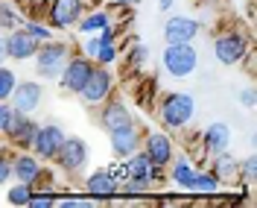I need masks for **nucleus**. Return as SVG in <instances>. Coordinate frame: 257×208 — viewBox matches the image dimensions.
Masks as SVG:
<instances>
[{
    "mask_svg": "<svg viewBox=\"0 0 257 208\" xmlns=\"http://www.w3.org/2000/svg\"><path fill=\"white\" fill-rule=\"evenodd\" d=\"M158 123L167 132H181L196 117V97L190 91H167L158 100Z\"/></svg>",
    "mask_w": 257,
    "mask_h": 208,
    "instance_id": "f257e3e1",
    "label": "nucleus"
},
{
    "mask_svg": "<svg viewBox=\"0 0 257 208\" xmlns=\"http://www.w3.org/2000/svg\"><path fill=\"white\" fill-rule=\"evenodd\" d=\"M248 50H251V35L242 27H225L213 35V59L225 67L242 64Z\"/></svg>",
    "mask_w": 257,
    "mask_h": 208,
    "instance_id": "f03ea898",
    "label": "nucleus"
},
{
    "mask_svg": "<svg viewBox=\"0 0 257 208\" xmlns=\"http://www.w3.org/2000/svg\"><path fill=\"white\" fill-rule=\"evenodd\" d=\"M70 53H73L70 41H56V38H50L44 44H38L35 56H32V64H35L38 80H56V77L62 74V67H64V62H67Z\"/></svg>",
    "mask_w": 257,
    "mask_h": 208,
    "instance_id": "7ed1b4c3",
    "label": "nucleus"
},
{
    "mask_svg": "<svg viewBox=\"0 0 257 208\" xmlns=\"http://www.w3.org/2000/svg\"><path fill=\"white\" fill-rule=\"evenodd\" d=\"M88 59L94 64H105V67H111V64L120 62V44H117V30L108 27V30L102 32H94V35H85V41H82V50Z\"/></svg>",
    "mask_w": 257,
    "mask_h": 208,
    "instance_id": "20e7f679",
    "label": "nucleus"
},
{
    "mask_svg": "<svg viewBox=\"0 0 257 208\" xmlns=\"http://www.w3.org/2000/svg\"><path fill=\"white\" fill-rule=\"evenodd\" d=\"M88 9H91V0H47V6H44V21H47L56 32L73 30Z\"/></svg>",
    "mask_w": 257,
    "mask_h": 208,
    "instance_id": "39448f33",
    "label": "nucleus"
},
{
    "mask_svg": "<svg viewBox=\"0 0 257 208\" xmlns=\"http://www.w3.org/2000/svg\"><path fill=\"white\" fill-rule=\"evenodd\" d=\"M114 85H117V77H114L111 67H105V64H94V71H91L88 82L82 85V91L76 97L82 100V106L96 109L99 103H105V100L114 94Z\"/></svg>",
    "mask_w": 257,
    "mask_h": 208,
    "instance_id": "423d86ee",
    "label": "nucleus"
},
{
    "mask_svg": "<svg viewBox=\"0 0 257 208\" xmlns=\"http://www.w3.org/2000/svg\"><path fill=\"white\" fill-rule=\"evenodd\" d=\"M161 62H164V71L170 77L187 80L199 67V50L193 47V44H167L164 53H161Z\"/></svg>",
    "mask_w": 257,
    "mask_h": 208,
    "instance_id": "0eeeda50",
    "label": "nucleus"
},
{
    "mask_svg": "<svg viewBox=\"0 0 257 208\" xmlns=\"http://www.w3.org/2000/svg\"><path fill=\"white\" fill-rule=\"evenodd\" d=\"M88 159H91V153H88L85 138H79V135H64V141H62V147H59L53 164H56L62 173H67V176H76V173H82V170L88 167Z\"/></svg>",
    "mask_w": 257,
    "mask_h": 208,
    "instance_id": "6e6552de",
    "label": "nucleus"
},
{
    "mask_svg": "<svg viewBox=\"0 0 257 208\" xmlns=\"http://www.w3.org/2000/svg\"><path fill=\"white\" fill-rule=\"evenodd\" d=\"M91 71H94V62H91L85 53L73 50V53L67 56V62H64L62 74L56 77V82H59V88H62L64 94H73V97H76L82 91V85L88 82Z\"/></svg>",
    "mask_w": 257,
    "mask_h": 208,
    "instance_id": "1a4fd4ad",
    "label": "nucleus"
},
{
    "mask_svg": "<svg viewBox=\"0 0 257 208\" xmlns=\"http://www.w3.org/2000/svg\"><path fill=\"white\" fill-rule=\"evenodd\" d=\"M9 159H12V179L18 182H27V185H41V182H47V167H44V161L38 159L32 150H15V153H9Z\"/></svg>",
    "mask_w": 257,
    "mask_h": 208,
    "instance_id": "9d476101",
    "label": "nucleus"
},
{
    "mask_svg": "<svg viewBox=\"0 0 257 208\" xmlns=\"http://www.w3.org/2000/svg\"><path fill=\"white\" fill-rule=\"evenodd\" d=\"M64 132L62 129V123L59 120H47V123H38V129H35V138H32V153L38 156V159L44 161H53L56 159V153H59V147H62V141H64Z\"/></svg>",
    "mask_w": 257,
    "mask_h": 208,
    "instance_id": "9b49d317",
    "label": "nucleus"
},
{
    "mask_svg": "<svg viewBox=\"0 0 257 208\" xmlns=\"http://www.w3.org/2000/svg\"><path fill=\"white\" fill-rule=\"evenodd\" d=\"M128 123H135V114L126 106V100H120V97L111 94L105 103L96 106V126L102 129L105 135L114 132V129H120V126H128Z\"/></svg>",
    "mask_w": 257,
    "mask_h": 208,
    "instance_id": "f8f14e48",
    "label": "nucleus"
},
{
    "mask_svg": "<svg viewBox=\"0 0 257 208\" xmlns=\"http://www.w3.org/2000/svg\"><path fill=\"white\" fill-rule=\"evenodd\" d=\"M141 150H144L152 164L158 167H167L173 156H176V141L170 138L167 129H152V132H144V141H141Z\"/></svg>",
    "mask_w": 257,
    "mask_h": 208,
    "instance_id": "ddd939ff",
    "label": "nucleus"
},
{
    "mask_svg": "<svg viewBox=\"0 0 257 208\" xmlns=\"http://www.w3.org/2000/svg\"><path fill=\"white\" fill-rule=\"evenodd\" d=\"M202 32V24L190 15H170L164 24V44H193Z\"/></svg>",
    "mask_w": 257,
    "mask_h": 208,
    "instance_id": "4468645a",
    "label": "nucleus"
},
{
    "mask_svg": "<svg viewBox=\"0 0 257 208\" xmlns=\"http://www.w3.org/2000/svg\"><path fill=\"white\" fill-rule=\"evenodd\" d=\"M141 141H144V129H141L138 120L128 123V126H120L114 132H108V147H111L114 159H128L132 153L141 150Z\"/></svg>",
    "mask_w": 257,
    "mask_h": 208,
    "instance_id": "2eb2a0df",
    "label": "nucleus"
},
{
    "mask_svg": "<svg viewBox=\"0 0 257 208\" xmlns=\"http://www.w3.org/2000/svg\"><path fill=\"white\" fill-rule=\"evenodd\" d=\"M9 103H12L15 112L35 114L38 109H41V103H44V88H41V82L38 80H27V82L18 80L15 91H12V97H9Z\"/></svg>",
    "mask_w": 257,
    "mask_h": 208,
    "instance_id": "dca6fc26",
    "label": "nucleus"
},
{
    "mask_svg": "<svg viewBox=\"0 0 257 208\" xmlns=\"http://www.w3.org/2000/svg\"><path fill=\"white\" fill-rule=\"evenodd\" d=\"M35 129H38V120L32 114H24V112H15L12 114V123L6 129V144L15 147V150H30L32 147V138H35Z\"/></svg>",
    "mask_w": 257,
    "mask_h": 208,
    "instance_id": "f3484780",
    "label": "nucleus"
},
{
    "mask_svg": "<svg viewBox=\"0 0 257 208\" xmlns=\"http://www.w3.org/2000/svg\"><path fill=\"white\" fill-rule=\"evenodd\" d=\"M199 147L205 150V156H216V153L231 150V126L222 123V120L208 123L202 129V135H199Z\"/></svg>",
    "mask_w": 257,
    "mask_h": 208,
    "instance_id": "a211bd4d",
    "label": "nucleus"
},
{
    "mask_svg": "<svg viewBox=\"0 0 257 208\" xmlns=\"http://www.w3.org/2000/svg\"><path fill=\"white\" fill-rule=\"evenodd\" d=\"M85 196L88 199H114V196H120V185L108 170H94L85 176Z\"/></svg>",
    "mask_w": 257,
    "mask_h": 208,
    "instance_id": "6ab92c4d",
    "label": "nucleus"
},
{
    "mask_svg": "<svg viewBox=\"0 0 257 208\" xmlns=\"http://www.w3.org/2000/svg\"><path fill=\"white\" fill-rule=\"evenodd\" d=\"M3 35H6V56H9V62H32V56L38 50L35 38H30L21 27L12 32H3Z\"/></svg>",
    "mask_w": 257,
    "mask_h": 208,
    "instance_id": "aec40b11",
    "label": "nucleus"
},
{
    "mask_svg": "<svg viewBox=\"0 0 257 208\" xmlns=\"http://www.w3.org/2000/svg\"><path fill=\"white\" fill-rule=\"evenodd\" d=\"M167 167H170V182H173L176 188H181V191L190 188L193 176H196V170H199L196 159H190V156H173V161H170Z\"/></svg>",
    "mask_w": 257,
    "mask_h": 208,
    "instance_id": "412c9836",
    "label": "nucleus"
},
{
    "mask_svg": "<svg viewBox=\"0 0 257 208\" xmlns=\"http://www.w3.org/2000/svg\"><path fill=\"white\" fill-rule=\"evenodd\" d=\"M208 161H210L208 170L219 179V185H234V182H237V164H240V161L234 159L228 150H225V153H216V156H208Z\"/></svg>",
    "mask_w": 257,
    "mask_h": 208,
    "instance_id": "4be33fe9",
    "label": "nucleus"
},
{
    "mask_svg": "<svg viewBox=\"0 0 257 208\" xmlns=\"http://www.w3.org/2000/svg\"><path fill=\"white\" fill-rule=\"evenodd\" d=\"M108 27H114V18L108 9H88L85 15L79 18V24H76V30L82 32V35H94V32H102L108 30Z\"/></svg>",
    "mask_w": 257,
    "mask_h": 208,
    "instance_id": "5701e85b",
    "label": "nucleus"
},
{
    "mask_svg": "<svg viewBox=\"0 0 257 208\" xmlns=\"http://www.w3.org/2000/svg\"><path fill=\"white\" fill-rule=\"evenodd\" d=\"M24 9L15 0H0V32H12L24 24Z\"/></svg>",
    "mask_w": 257,
    "mask_h": 208,
    "instance_id": "b1692460",
    "label": "nucleus"
},
{
    "mask_svg": "<svg viewBox=\"0 0 257 208\" xmlns=\"http://www.w3.org/2000/svg\"><path fill=\"white\" fill-rule=\"evenodd\" d=\"M21 30L27 32L30 38H35L38 44H44V41H50L53 35H56V30L50 27L44 18H38V15H30V18H24V24H21Z\"/></svg>",
    "mask_w": 257,
    "mask_h": 208,
    "instance_id": "393cba45",
    "label": "nucleus"
},
{
    "mask_svg": "<svg viewBox=\"0 0 257 208\" xmlns=\"http://www.w3.org/2000/svg\"><path fill=\"white\" fill-rule=\"evenodd\" d=\"M187 191L199 193V196H213V193L219 191V179L213 176L210 170H196V176H193V182H190Z\"/></svg>",
    "mask_w": 257,
    "mask_h": 208,
    "instance_id": "a878e982",
    "label": "nucleus"
},
{
    "mask_svg": "<svg viewBox=\"0 0 257 208\" xmlns=\"http://www.w3.org/2000/svg\"><path fill=\"white\" fill-rule=\"evenodd\" d=\"M123 53V59H126V67L128 71H141L146 62H149V47L141 44V41H132L128 50H120Z\"/></svg>",
    "mask_w": 257,
    "mask_h": 208,
    "instance_id": "bb28decb",
    "label": "nucleus"
},
{
    "mask_svg": "<svg viewBox=\"0 0 257 208\" xmlns=\"http://www.w3.org/2000/svg\"><path fill=\"white\" fill-rule=\"evenodd\" d=\"M30 196H32V185H27V182L12 179L6 185V202L9 205H30Z\"/></svg>",
    "mask_w": 257,
    "mask_h": 208,
    "instance_id": "cd10ccee",
    "label": "nucleus"
},
{
    "mask_svg": "<svg viewBox=\"0 0 257 208\" xmlns=\"http://www.w3.org/2000/svg\"><path fill=\"white\" fill-rule=\"evenodd\" d=\"M152 191V185L144 182V179H132L126 176L120 182V196H146V193Z\"/></svg>",
    "mask_w": 257,
    "mask_h": 208,
    "instance_id": "c85d7f7f",
    "label": "nucleus"
},
{
    "mask_svg": "<svg viewBox=\"0 0 257 208\" xmlns=\"http://www.w3.org/2000/svg\"><path fill=\"white\" fill-rule=\"evenodd\" d=\"M59 202V193L53 191V185L50 188H32V196H30V205L32 208H41V205H56Z\"/></svg>",
    "mask_w": 257,
    "mask_h": 208,
    "instance_id": "c756f323",
    "label": "nucleus"
},
{
    "mask_svg": "<svg viewBox=\"0 0 257 208\" xmlns=\"http://www.w3.org/2000/svg\"><path fill=\"white\" fill-rule=\"evenodd\" d=\"M18 85V74L9 64H0V100H9Z\"/></svg>",
    "mask_w": 257,
    "mask_h": 208,
    "instance_id": "7c9ffc66",
    "label": "nucleus"
},
{
    "mask_svg": "<svg viewBox=\"0 0 257 208\" xmlns=\"http://www.w3.org/2000/svg\"><path fill=\"white\" fill-rule=\"evenodd\" d=\"M237 179H242L245 185H254V179H257V159L254 156H245L237 164Z\"/></svg>",
    "mask_w": 257,
    "mask_h": 208,
    "instance_id": "2f4dec72",
    "label": "nucleus"
},
{
    "mask_svg": "<svg viewBox=\"0 0 257 208\" xmlns=\"http://www.w3.org/2000/svg\"><path fill=\"white\" fill-rule=\"evenodd\" d=\"M12 114H15L12 103H9V100H0V135H6V129L12 123Z\"/></svg>",
    "mask_w": 257,
    "mask_h": 208,
    "instance_id": "473e14b6",
    "label": "nucleus"
},
{
    "mask_svg": "<svg viewBox=\"0 0 257 208\" xmlns=\"http://www.w3.org/2000/svg\"><path fill=\"white\" fill-rule=\"evenodd\" d=\"M9 182H12V159L6 153V156H0V188H6Z\"/></svg>",
    "mask_w": 257,
    "mask_h": 208,
    "instance_id": "72a5a7b5",
    "label": "nucleus"
},
{
    "mask_svg": "<svg viewBox=\"0 0 257 208\" xmlns=\"http://www.w3.org/2000/svg\"><path fill=\"white\" fill-rule=\"evenodd\" d=\"M105 170H108V173H111L114 179H117V185H120V182H123V179L128 176V170H126V161H123V159H117V164H111V167H105Z\"/></svg>",
    "mask_w": 257,
    "mask_h": 208,
    "instance_id": "f704fd0d",
    "label": "nucleus"
},
{
    "mask_svg": "<svg viewBox=\"0 0 257 208\" xmlns=\"http://www.w3.org/2000/svg\"><path fill=\"white\" fill-rule=\"evenodd\" d=\"M240 103L245 106V109H254V103H257V94H254V88L248 85V88H242V94H240Z\"/></svg>",
    "mask_w": 257,
    "mask_h": 208,
    "instance_id": "c9c22d12",
    "label": "nucleus"
},
{
    "mask_svg": "<svg viewBox=\"0 0 257 208\" xmlns=\"http://www.w3.org/2000/svg\"><path fill=\"white\" fill-rule=\"evenodd\" d=\"M111 3L117 6V9H135V6H138L141 0H111Z\"/></svg>",
    "mask_w": 257,
    "mask_h": 208,
    "instance_id": "e433bc0d",
    "label": "nucleus"
},
{
    "mask_svg": "<svg viewBox=\"0 0 257 208\" xmlns=\"http://www.w3.org/2000/svg\"><path fill=\"white\" fill-rule=\"evenodd\" d=\"M9 62V56H6V35L0 32V64H6Z\"/></svg>",
    "mask_w": 257,
    "mask_h": 208,
    "instance_id": "4c0bfd02",
    "label": "nucleus"
},
{
    "mask_svg": "<svg viewBox=\"0 0 257 208\" xmlns=\"http://www.w3.org/2000/svg\"><path fill=\"white\" fill-rule=\"evenodd\" d=\"M155 6H158L161 12H170V9L176 6V0H155Z\"/></svg>",
    "mask_w": 257,
    "mask_h": 208,
    "instance_id": "58836bf2",
    "label": "nucleus"
},
{
    "mask_svg": "<svg viewBox=\"0 0 257 208\" xmlns=\"http://www.w3.org/2000/svg\"><path fill=\"white\" fill-rule=\"evenodd\" d=\"M6 153H9V144H6V138L0 135V156H6Z\"/></svg>",
    "mask_w": 257,
    "mask_h": 208,
    "instance_id": "ea45409f",
    "label": "nucleus"
},
{
    "mask_svg": "<svg viewBox=\"0 0 257 208\" xmlns=\"http://www.w3.org/2000/svg\"><path fill=\"white\" fill-rule=\"evenodd\" d=\"M196 3H205V0H196Z\"/></svg>",
    "mask_w": 257,
    "mask_h": 208,
    "instance_id": "a19ab883",
    "label": "nucleus"
}]
</instances>
